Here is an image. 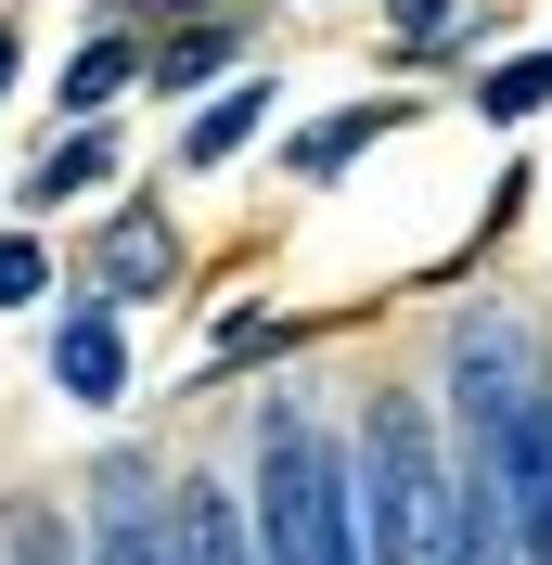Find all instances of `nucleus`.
Segmentation results:
<instances>
[{"mask_svg": "<svg viewBox=\"0 0 552 565\" xmlns=\"http://www.w3.org/2000/svg\"><path fill=\"white\" fill-rule=\"evenodd\" d=\"M257 553L270 565H373L360 553V489H347V462L321 450L309 398H283L270 437H257Z\"/></svg>", "mask_w": 552, "mask_h": 565, "instance_id": "f257e3e1", "label": "nucleus"}, {"mask_svg": "<svg viewBox=\"0 0 552 565\" xmlns=\"http://www.w3.org/2000/svg\"><path fill=\"white\" fill-rule=\"evenodd\" d=\"M347 489H360V553L373 565H437L449 553V476H437V437H424V398H373Z\"/></svg>", "mask_w": 552, "mask_h": 565, "instance_id": "f03ea898", "label": "nucleus"}, {"mask_svg": "<svg viewBox=\"0 0 552 565\" xmlns=\"http://www.w3.org/2000/svg\"><path fill=\"white\" fill-rule=\"evenodd\" d=\"M437 565H527L514 476H501V450H488V437H463V462H449V553H437Z\"/></svg>", "mask_w": 552, "mask_h": 565, "instance_id": "7ed1b4c3", "label": "nucleus"}, {"mask_svg": "<svg viewBox=\"0 0 552 565\" xmlns=\"http://www.w3.org/2000/svg\"><path fill=\"white\" fill-rule=\"evenodd\" d=\"M91 565H180V514H155V476H104V501H91Z\"/></svg>", "mask_w": 552, "mask_h": 565, "instance_id": "20e7f679", "label": "nucleus"}, {"mask_svg": "<svg viewBox=\"0 0 552 565\" xmlns=\"http://www.w3.org/2000/svg\"><path fill=\"white\" fill-rule=\"evenodd\" d=\"M501 476H514V527H527V565H552V386L514 412V437H501Z\"/></svg>", "mask_w": 552, "mask_h": 565, "instance_id": "39448f33", "label": "nucleus"}, {"mask_svg": "<svg viewBox=\"0 0 552 565\" xmlns=\"http://www.w3.org/2000/svg\"><path fill=\"white\" fill-rule=\"evenodd\" d=\"M52 373H65V398H129V348H116V309H77L65 334H52Z\"/></svg>", "mask_w": 552, "mask_h": 565, "instance_id": "423d86ee", "label": "nucleus"}, {"mask_svg": "<svg viewBox=\"0 0 552 565\" xmlns=\"http://www.w3.org/2000/svg\"><path fill=\"white\" fill-rule=\"evenodd\" d=\"M180 565H270V553L244 540V514L219 489H180Z\"/></svg>", "mask_w": 552, "mask_h": 565, "instance_id": "0eeeda50", "label": "nucleus"}, {"mask_svg": "<svg viewBox=\"0 0 552 565\" xmlns=\"http://www.w3.org/2000/svg\"><path fill=\"white\" fill-rule=\"evenodd\" d=\"M129 77H141V52H129V39H91V52L65 65V116H104Z\"/></svg>", "mask_w": 552, "mask_h": 565, "instance_id": "6e6552de", "label": "nucleus"}, {"mask_svg": "<svg viewBox=\"0 0 552 565\" xmlns=\"http://www.w3.org/2000/svg\"><path fill=\"white\" fill-rule=\"evenodd\" d=\"M373 129H399V104H347V116H321V129L296 141V168H309V180H335V168H347V154H360Z\"/></svg>", "mask_w": 552, "mask_h": 565, "instance_id": "1a4fd4ad", "label": "nucleus"}, {"mask_svg": "<svg viewBox=\"0 0 552 565\" xmlns=\"http://www.w3.org/2000/svg\"><path fill=\"white\" fill-rule=\"evenodd\" d=\"M540 104H552V52H514L476 77V116H540Z\"/></svg>", "mask_w": 552, "mask_h": 565, "instance_id": "9d476101", "label": "nucleus"}, {"mask_svg": "<svg viewBox=\"0 0 552 565\" xmlns=\"http://www.w3.org/2000/svg\"><path fill=\"white\" fill-rule=\"evenodd\" d=\"M104 270H116V296H155V282H168V232H155V218H129Z\"/></svg>", "mask_w": 552, "mask_h": 565, "instance_id": "9b49d317", "label": "nucleus"}, {"mask_svg": "<svg viewBox=\"0 0 552 565\" xmlns=\"http://www.w3.org/2000/svg\"><path fill=\"white\" fill-rule=\"evenodd\" d=\"M244 129H257V90H232V104H206V116H193V168H219V154H232Z\"/></svg>", "mask_w": 552, "mask_h": 565, "instance_id": "f8f14e48", "label": "nucleus"}, {"mask_svg": "<svg viewBox=\"0 0 552 565\" xmlns=\"http://www.w3.org/2000/svg\"><path fill=\"white\" fill-rule=\"evenodd\" d=\"M91 180H104V129H65V154L39 168V193H91Z\"/></svg>", "mask_w": 552, "mask_h": 565, "instance_id": "ddd939ff", "label": "nucleus"}, {"mask_svg": "<svg viewBox=\"0 0 552 565\" xmlns=\"http://www.w3.org/2000/svg\"><path fill=\"white\" fill-rule=\"evenodd\" d=\"M39 282H52V257H39V245H26V232H0V309H26Z\"/></svg>", "mask_w": 552, "mask_h": 565, "instance_id": "4468645a", "label": "nucleus"}, {"mask_svg": "<svg viewBox=\"0 0 552 565\" xmlns=\"http://www.w3.org/2000/svg\"><path fill=\"white\" fill-rule=\"evenodd\" d=\"M219 52H232V39H180L168 65H155V90H193V77H219Z\"/></svg>", "mask_w": 552, "mask_h": 565, "instance_id": "2eb2a0df", "label": "nucleus"}, {"mask_svg": "<svg viewBox=\"0 0 552 565\" xmlns=\"http://www.w3.org/2000/svg\"><path fill=\"white\" fill-rule=\"evenodd\" d=\"M449 13H463V0H399V52H424V39L449 26Z\"/></svg>", "mask_w": 552, "mask_h": 565, "instance_id": "dca6fc26", "label": "nucleus"}, {"mask_svg": "<svg viewBox=\"0 0 552 565\" xmlns=\"http://www.w3.org/2000/svg\"><path fill=\"white\" fill-rule=\"evenodd\" d=\"M0 90H13V26H0Z\"/></svg>", "mask_w": 552, "mask_h": 565, "instance_id": "f3484780", "label": "nucleus"}]
</instances>
